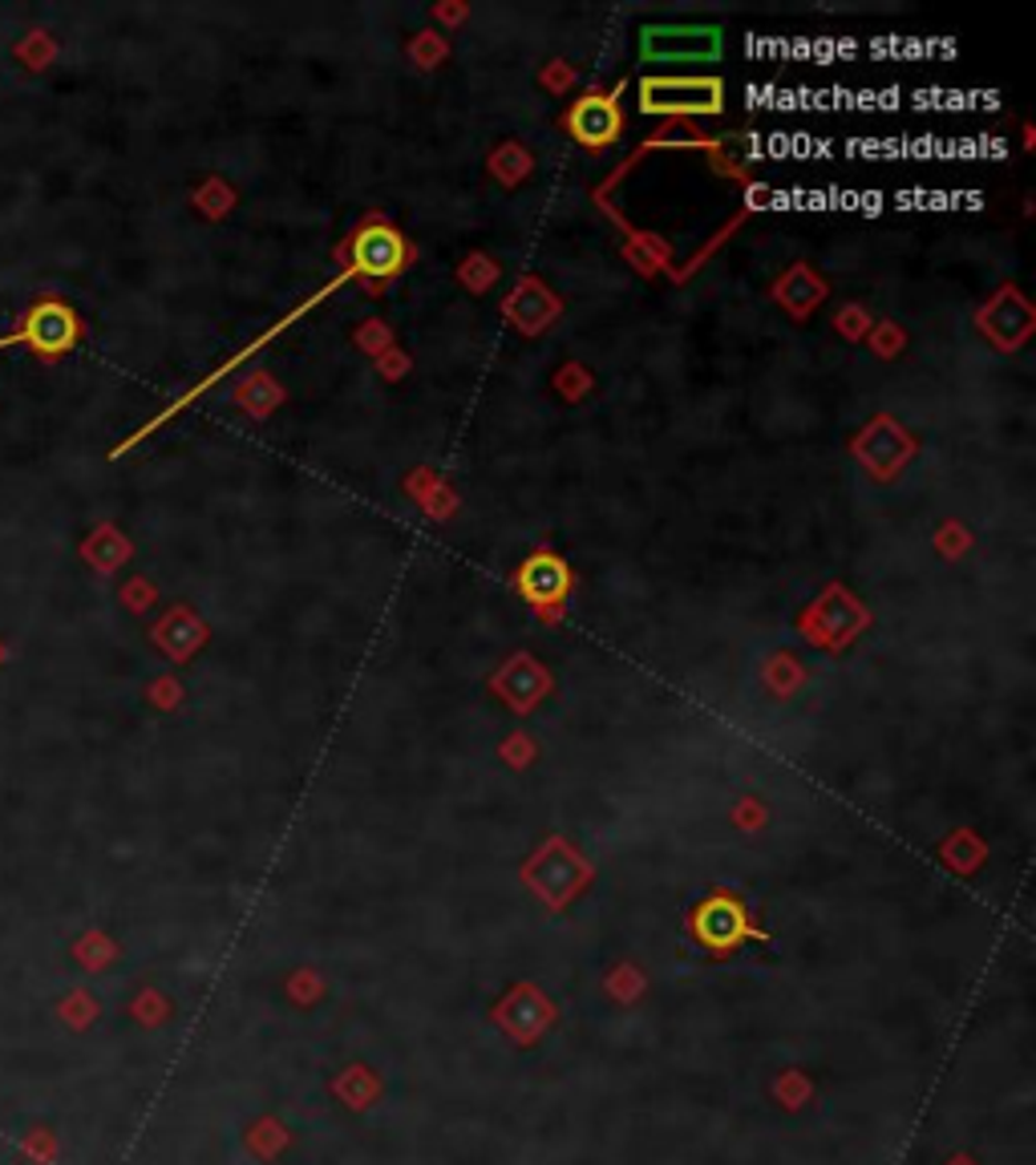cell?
<instances>
[{"label": "cell", "mask_w": 1036, "mask_h": 1165, "mask_svg": "<svg viewBox=\"0 0 1036 1165\" xmlns=\"http://www.w3.org/2000/svg\"><path fill=\"white\" fill-rule=\"evenodd\" d=\"M77 341H82V320H77V312H73L70 304H61V300H37V304L17 320V329L0 336V349L24 344V349H33L41 361H61Z\"/></svg>", "instance_id": "obj_1"}, {"label": "cell", "mask_w": 1036, "mask_h": 1165, "mask_svg": "<svg viewBox=\"0 0 1036 1165\" xmlns=\"http://www.w3.org/2000/svg\"><path fill=\"white\" fill-rule=\"evenodd\" d=\"M640 58L652 61V65L717 61L721 29L717 24H644V29H640Z\"/></svg>", "instance_id": "obj_2"}, {"label": "cell", "mask_w": 1036, "mask_h": 1165, "mask_svg": "<svg viewBox=\"0 0 1036 1165\" xmlns=\"http://www.w3.org/2000/svg\"><path fill=\"white\" fill-rule=\"evenodd\" d=\"M725 85L717 77H644L640 110L644 114H721Z\"/></svg>", "instance_id": "obj_3"}, {"label": "cell", "mask_w": 1036, "mask_h": 1165, "mask_svg": "<svg viewBox=\"0 0 1036 1165\" xmlns=\"http://www.w3.org/2000/svg\"><path fill=\"white\" fill-rule=\"evenodd\" d=\"M620 126H624V114H620V102L608 94H588L579 97L576 106L567 110V134L576 142H583L588 150H603L620 138Z\"/></svg>", "instance_id": "obj_4"}, {"label": "cell", "mask_w": 1036, "mask_h": 1165, "mask_svg": "<svg viewBox=\"0 0 1036 1165\" xmlns=\"http://www.w3.org/2000/svg\"><path fill=\"white\" fill-rule=\"evenodd\" d=\"M353 263L356 271H365L373 280H385V275H397L401 263H405V243L393 227L385 223H369L353 243Z\"/></svg>", "instance_id": "obj_5"}, {"label": "cell", "mask_w": 1036, "mask_h": 1165, "mask_svg": "<svg viewBox=\"0 0 1036 1165\" xmlns=\"http://www.w3.org/2000/svg\"><path fill=\"white\" fill-rule=\"evenodd\" d=\"M567 587H571V575H567V566L555 554H535L518 571V591L535 607H555L567 595Z\"/></svg>", "instance_id": "obj_6"}]
</instances>
